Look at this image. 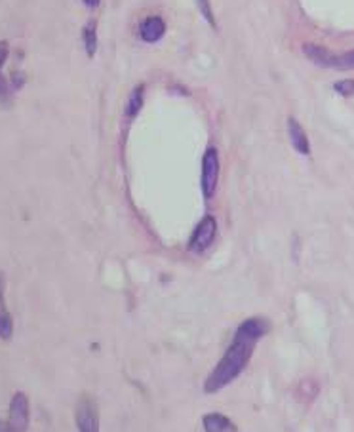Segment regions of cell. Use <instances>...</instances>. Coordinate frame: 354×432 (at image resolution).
<instances>
[{
  "label": "cell",
  "mask_w": 354,
  "mask_h": 432,
  "mask_svg": "<svg viewBox=\"0 0 354 432\" xmlns=\"http://www.w3.org/2000/svg\"><path fill=\"white\" fill-rule=\"evenodd\" d=\"M269 320L259 317L248 318V320L240 324L236 334L232 337V343L223 354V358L219 360V364L215 365L212 373L204 381V390L208 394H214V392H219L221 389H225L227 385H231L240 373L244 372L246 365L250 364L251 354L256 351L257 341L269 331Z\"/></svg>",
  "instance_id": "cell-1"
},
{
  "label": "cell",
  "mask_w": 354,
  "mask_h": 432,
  "mask_svg": "<svg viewBox=\"0 0 354 432\" xmlns=\"http://www.w3.org/2000/svg\"><path fill=\"white\" fill-rule=\"evenodd\" d=\"M74 423L79 432H99V409L92 396L82 394L74 409Z\"/></svg>",
  "instance_id": "cell-2"
},
{
  "label": "cell",
  "mask_w": 354,
  "mask_h": 432,
  "mask_svg": "<svg viewBox=\"0 0 354 432\" xmlns=\"http://www.w3.org/2000/svg\"><path fill=\"white\" fill-rule=\"evenodd\" d=\"M217 179H219V152L215 147H210L208 151L204 152L202 159V195L204 198H212L217 189Z\"/></svg>",
  "instance_id": "cell-3"
},
{
  "label": "cell",
  "mask_w": 354,
  "mask_h": 432,
  "mask_svg": "<svg viewBox=\"0 0 354 432\" xmlns=\"http://www.w3.org/2000/svg\"><path fill=\"white\" fill-rule=\"evenodd\" d=\"M215 234H217V221L214 215H204L202 221L196 225L195 232L189 240V250L193 254H202L214 244Z\"/></svg>",
  "instance_id": "cell-4"
},
{
  "label": "cell",
  "mask_w": 354,
  "mask_h": 432,
  "mask_svg": "<svg viewBox=\"0 0 354 432\" xmlns=\"http://www.w3.org/2000/svg\"><path fill=\"white\" fill-rule=\"evenodd\" d=\"M31 421V406L29 398L25 392H16L10 400V409H8V423L13 428V432H27Z\"/></svg>",
  "instance_id": "cell-5"
},
{
  "label": "cell",
  "mask_w": 354,
  "mask_h": 432,
  "mask_svg": "<svg viewBox=\"0 0 354 432\" xmlns=\"http://www.w3.org/2000/svg\"><path fill=\"white\" fill-rule=\"evenodd\" d=\"M303 54H305L314 65H318V67L333 69V65H336L337 54H333L331 50L324 48L320 44H305V46H303Z\"/></svg>",
  "instance_id": "cell-6"
},
{
  "label": "cell",
  "mask_w": 354,
  "mask_h": 432,
  "mask_svg": "<svg viewBox=\"0 0 354 432\" xmlns=\"http://www.w3.org/2000/svg\"><path fill=\"white\" fill-rule=\"evenodd\" d=\"M4 290H6V284H4V274L0 273V339L2 341H10L13 335V320L12 314L8 311L6 297H4Z\"/></svg>",
  "instance_id": "cell-7"
},
{
  "label": "cell",
  "mask_w": 354,
  "mask_h": 432,
  "mask_svg": "<svg viewBox=\"0 0 354 432\" xmlns=\"http://www.w3.org/2000/svg\"><path fill=\"white\" fill-rule=\"evenodd\" d=\"M287 135H290V141L295 151L299 154H311V143H309V137H307V132L303 130L297 118L290 116L287 118Z\"/></svg>",
  "instance_id": "cell-8"
},
{
  "label": "cell",
  "mask_w": 354,
  "mask_h": 432,
  "mask_svg": "<svg viewBox=\"0 0 354 432\" xmlns=\"http://www.w3.org/2000/svg\"><path fill=\"white\" fill-rule=\"evenodd\" d=\"M166 33V23L164 19L160 16H149V18L141 23L139 27V35L145 42H159L160 38L164 37Z\"/></svg>",
  "instance_id": "cell-9"
},
{
  "label": "cell",
  "mask_w": 354,
  "mask_h": 432,
  "mask_svg": "<svg viewBox=\"0 0 354 432\" xmlns=\"http://www.w3.org/2000/svg\"><path fill=\"white\" fill-rule=\"evenodd\" d=\"M202 426L206 432H239V426L234 425L227 415L215 414V411L202 417Z\"/></svg>",
  "instance_id": "cell-10"
},
{
  "label": "cell",
  "mask_w": 354,
  "mask_h": 432,
  "mask_svg": "<svg viewBox=\"0 0 354 432\" xmlns=\"http://www.w3.org/2000/svg\"><path fill=\"white\" fill-rule=\"evenodd\" d=\"M8 54H10V46L6 40H0V103H10V99H12V90L8 86V80L2 76V67L6 63Z\"/></svg>",
  "instance_id": "cell-11"
},
{
  "label": "cell",
  "mask_w": 354,
  "mask_h": 432,
  "mask_svg": "<svg viewBox=\"0 0 354 432\" xmlns=\"http://www.w3.org/2000/svg\"><path fill=\"white\" fill-rule=\"evenodd\" d=\"M82 40H84V48L88 57H93L98 52V23L96 21H88L82 30Z\"/></svg>",
  "instance_id": "cell-12"
},
{
  "label": "cell",
  "mask_w": 354,
  "mask_h": 432,
  "mask_svg": "<svg viewBox=\"0 0 354 432\" xmlns=\"http://www.w3.org/2000/svg\"><path fill=\"white\" fill-rule=\"evenodd\" d=\"M141 107H143V86L139 84V86H135L134 91L130 93L124 113H126L128 118H134V116H137V113L141 110Z\"/></svg>",
  "instance_id": "cell-13"
},
{
  "label": "cell",
  "mask_w": 354,
  "mask_h": 432,
  "mask_svg": "<svg viewBox=\"0 0 354 432\" xmlns=\"http://www.w3.org/2000/svg\"><path fill=\"white\" fill-rule=\"evenodd\" d=\"M333 69H337V71H354V50L345 52V54H337Z\"/></svg>",
  "instance_id": "cell-14"
},
{
  "label": "cell",
  "mask_w": 354,
  "mask_h": 432,
  "mask_svg": "<svg viewBox=\"0 0 354 432\" xmlns=\"http://www.w3.org/2000/svg\"><path fill=\"white\" fill-rule=\"evenodd\" d=\"M333 90H336L337 93L345 96V98H350V96H354V80L353 79L339 80V82L333 84Z\"/></svg>",
  "instance_id": "cell-15"
},
{
  "label": "cell",
  "mask_w": 354,
  "mask_h": 432,
  "mask_svg": "<svg viewBox=\"0 0 354 432\" xmlns=\"http://www.w3.org/2000/svg\"><path fill=\"white\" fill-rule=\"evenodd\" d=\"M196 6H198V10H200V13L204 16V19L208 21L212 27H215V18H214V12H212V4H210V0H195Z\"/></svg>",
  "instance_id": "cell-16"
},
{
  "label": "cell",
  "mask_w": 354,
  "mask_h": 432,
  "mask_svg": "<svg viewBox=\"0 0 354 432\" xmlns=\"http://www.w3.org/2000/svg\"><path fill=\"white\" fill-rule=\"evenodd\" d=\"M0 432H13V428L10 426V423L4 419H0Z\"/></svg>",
  "instance_id": "cell-17"
},
{
  "label": "cell",
  "mask_w": 354,
  "mask_h": 432,
  "mask_svg": "<svg viewBox=\"0 0 354 432\" xmlns=\"http://www.w3.org/2000/svg\"><path fill=\"white\" fill-rule=\"evenodd\" d=\"M99 2H101V0H84V4L88 8H96V6H99Z\"/></svg>",
  "instance_id": "cell-18"
}]
</instances>
